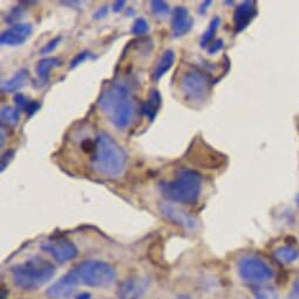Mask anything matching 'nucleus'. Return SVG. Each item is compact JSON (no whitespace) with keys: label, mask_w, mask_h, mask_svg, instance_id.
Listing matches in <instances>:
<instances>
[{"label":"nucleus","mask_w":299,"mask_h":299,"mask_svg":"<svg viewBox=\"0 0 299 299\" xmlns=\"http://www.w3.org/2000/svg\"><path fill=\"white\" fill-rule=\"evenodd\" d=\"M74 285L67 280L66 276H62L59 281L47 289L46 295L49 299H68L72 297L73 292L75 291Z\"/></svg>","instance_id":"obj_15"},{"label":"nucleus","mask_w":299,"mask_h":299,"mask_svg":"<svg viewBox=\"0 0 299 299\" xmlns=\"http://www.w3.org/2000/svg\"><path fill=\"white\" fill-rule=\"evenodd\" d=\"M210 76L200 69H188L179 80V90L187 102L203 103L211 92Z\"/></svg>","instance_id":"obj_6"},{"label":"nucleus","mask_w":299,"mask_h":299,"mask_svg":"<svg viewBox=\"0 0 299 299\" xmlns=\"http://www.w3.org/2000/svg\"><path fill=\"white\" fill-rule=\"evenodd\" d=\"M275 258L283 264H289L295 262L299 257V251L297 248L292 245H282L275 251Z\"/></svg>","instance_id":"obj_20"},{"label":"nucleus","mask_w":299,"mask_h":299,"mask_svg":"<svg viewBox=\"0 0 299 299\" xmlns=\"http://www.w3.org/2000/svg\"><path fill=\"white\" fill-rule=\"evenodd\" d=\"M89 56V52L88 51H83L80 52L79 54L75 55V58L72 59V61H70V68H75V67H78L80 63L85 62L87 59H88Z\"/></svg>","instance_id":"obj_27"},{"label":"nucleus","mask_w":299,"mask_h":299,"mask_svg":"<svg viewBox=\"0 0 299 299\" xmlns=\"http://www.w3.org/2000/svg\"><path fill=\"white\" fill-rule=\"evenodd\" d=\"M41 249L60 263L72 261L78 256V249L75 245L63 237H54L43 242Z\"/></svg>","instance_id":"obj_9"},{"label":"nucleus","mask_w":299,"mask_h":299,"mask_svg":"<svg viewBox=\"0 0 299 299\" xmlns=\"http://www.w3.org/2000/svg\"><path fill=\"white\" fill-rule=\"evenodd\" d=\"M238 274L249 284L263 285L274 277V271L267 262L257 256L243 257L238 262Z\"/></svg>","instance_id":"obj_7"},{"label":"nucleus","mask_w":299,"mask_h":299,"mask_svg":"<svg viewBox=\"0 0 299 299\" xmlns=\"http://www.w3.org/2000/svg\"><path fill=\"white\" fill-rule=\"evenodd\" d=\"M55 274V267L40 256L16 264L11 269L12 281L21 290L32 291L45 285Z\"/></svg>","instance_id":"obj_4"},{"label":"nucleus","mask_w":299,"mask_h":299,"mask_svg":"<svg viewBox=\"0 0 299 299\" xmlns=\"http://www.w3.org/2000/svg\"><path fill=\"white\" fill-rule=\"evenodd\" d=\"M126 152L108 133L101 132L95 139V149L90 157V167L96 174L108 179L122 175L127 166Z\"/></svg>","instance_id":"obj_2"},{"label":"nucleus","mask_w":299,"mask_h":299,"mask_svg":"<svg viewBox=\"0 0 299 299\" xmlns=\"http://www.w3.org/2000/svg\"><path fill=\"white\" fill-rule=\"evenodd\" d=\"M60 59L54 58V56H49V58H43L36 63L35 73L39 76L40 80L43 82H47L49 79V73L54 67L60 66Z\"/></svg>","instance_id":"obj_19"},{"label":"nucleus","mask_w":299,"mask_h":299,"mask_svg":"<svg viewBox=\"0 0 299 299\" xmlns=\"http://www.w3.org/2000/svg\"><path fill=\"white\" fill-rule=\"evenodd\" d=\"M0 117H1V124L2 127H14L19 123L20 120V113L19 109L16 107L11 106H4L1 108V113H0Z\"/></svg>","instance_id":"obj_21"},{"label":"nucleus","mask_w":299,"mask_h":299,"mask_svg":"<svg viewBox=\"0 0 299 299\" xmlns=\"http://www.w3.org/2000/svg\"><path fill=\"white\" fill-rule=\"evenodd\" d=\"M160 211L167 220L173 222L174 224L184 228L188 230H194L196 228V221L189 213L183 210L182 208L174 206L170 203H163L160 206Z\"/></svg>","instance_id":"obj_10"},{"label":"nucleus","mask_w":299,"mask_h":299,"mask_svg":"<svg viewBox=\"0 0 299 299\" xmlns=\"http://www.w3.org/2000/svg\"><path fill=\"white\" fill-rule=\"evenodd\" d=\"M13 155H14V153H13V152H7V153L5 154L4 156L1 157V170H2V171H4V170H5V168L7 167V164H8L9 161L12 160Z\"/></svg>","instance_id":"obj_32"},{"label":"nucleus","mask_w":299,"mask_h":299,"mask_svg":"<svg viewBox=\"0 0 299 299\" xmlns=\"http://www.w3.org/2000/svg\"><path fill=\"white\" fill-rule=\"evenodd\" d=\"M107 13H108V6H102V7H100L95 12V14H94V18H95L96 20L97 19H102L107 15Z\"/></svg>","instance_id":"obj_33"},{"label":"nucleus","mask_w":299,"mask_h":299,"mask_svg":"<svg viewBox=\"0 0 299 299\" xmlns=\"http://www.w3.org/2000/svg\"><path fill=\"white\" fill-rule=\"evenodd\" d=\"M255 298L256 299H281L280 296L274 289L262 288L255 292Z\"/></svg>","instance_id":"obj_25"},{"label":"nucleus","mask_w":299,"mask_h":299,"mask_svg":"<svg viewBox=\"0 0 299 299\" xmlns=\"http://www.w3.org/2000/svg\"><path fill=\"white\" fill-rule=\"evenodd\" d=\"M99 106L117 129L127 128L135 116V96L129 86L123 82H113L103 90Z\"/></svg>","instance_id":"obj_1"},{"label":"nucleus","mask_w":299,"mask_h":299,"mask_svg":"<svg viewBox=\"0 0 299 299\" xmlns=\"http://www.w3.org/2000/svg\"><path fill=\"white\" fill-rule=\"evenodd\" d=\"M161 193L171 202L182 204H195L200 198L202 190V176L193 169L181 168L170 181L160 183Z\"/></svg>","instance_id":"obj_3"},{"label":"nucleus","mask_w":299,"mask_h":299,"mask_svg":"<svg viewBox=\"0 0 299 299\" xmlns=\"http://www.w3.org/2000/svg\"><path fill=\"white\" fill-rule=\"evenodd\" d=\"M39 108H40V103L36 101V100H28V102L26 103L25 107H23V110H25V113L27 114L28 116H32L33 114L38 112Z\"/></svg>","instance_id":"obj_28"},{"label":"nucleus","mask_w":299,"mask_h":299,"mask_svg":"<svg viewBox=\"0 0 299 299\" xmlns=\"http://www.w3.org/2000/svg\"><path fill=\"white\" fill-rule=\"evenodd\" d=\"M76 299H92V296L87 294V292H83V294L76 296Z\"/></svg>","instance_id":"obj_36"},{"label":"nucleus","mask_w":299,"mask_h":299,"mask_svg":"<svg viewBox=\"0 0 299 299\" xmlns=\"http://www.w3.org/2000/svg\"><path fill=\"white\" fill-rule=\"evenodd\" d=\"M224 46V41L222 39H217L216 41H214L213 45L209 47V49H208V52H209V54H214V53H216L220 51V49L223 48Z\"/></svg>","instance_id":"obj_30"},{"label":"nucleus","mask_w":299,"mask_h":299,"mask_svg":"<svg viewBox=\"0 0 299 299\" xmlns=\"http://www.w3.org/2000/svg\"><path fill=\"white\" fill-rule=\"evenodd\" d=\"M29 79V73L27 69H21L19 72H16L11 79L6 80L5 82H2L1 89L4 92H15L19 90L22 86H25L27 83Z\"/></svg>","instance_id":"obj_18"},{"label":"nucleus","mask_w":299,"mask_h":299,"mask_svg":"<svg viewBox=\"0 0 299 299\" xmlns=\"http://www.w3.org/2000/svg\"><path fill=\"white\" fill-rule=\"evenodd\" d=\"M209 5H211V1H210V0H207V1H204L203 4L201 5L200 12H201V13H204V12H206V9L208 8V6H209Z\"/></svg>","instance_id":"obj_35"},{"label":"nucleus","mask_w":299,"mask_h":299,"mask_svg":"<svg viewBox=\"0 0 299 299\" xmlns=\"http://www.w3.org/2000/svg\"><path fill=\"white\" fill-rule=\"evenodd\" d=\"M150 8L155 15H166L169 13V5L162 0H154L150 2Z\"/></svg>","instance_id":"obj_23"},{"label":"nucleus","mask_w":299,"mask_h":299,"mask_svg":"<svg viewBox=\"0 0 299 299\" xmlns=\"http://www.w3.org/2000/svg\"><path fill=\"white\" fill-rule=\"evenodd\" d=\"M28 102V97H26L23 94L18 93L16 95H14V103L16 106V108H21L23 109V107L26 106V103Z\"/></svg>","instance_id":"obj_29"},{"label":"nucleus","mask_w":299,"mask_h":299,"mask_svg":"<svg viewBox=\"0 0 299 299\" xmlns=\"http://www.w3.org/2000/svg\"><path fill=\"white\" fill-rule=\"evenodd\" d=\"M289 299H299V277L295 281L294 285H292Z\"/></svg>","instance_id":"obj_31"},{"label":"nucleus","mask_w":299,"mask_h":299,"mask_svg":"<svg viewBox=\"0 0 299 299\" xmlns=\"http://www.w3.org/2000/svg\"><path fill=\"white\" fill-rule=\"evenodd\" d=\"M220 23H221L220 16H214V18L211 19V21L209 23V26H208L207 31L203 33L202 36H201V46L202 47L208 46V43H209L211 40L214 39V36H215V34H216L218 27H220Z\"/></svg>","instance_id":"obj_22"},{"label":"nucleus","mask_w":299,"mask_h":299,"mask_svg":"<svg viewBox=\"0 0 299 299\" xmlns=\"http://www.w3.org/2000/svg\"><path fill=\"white\" fill-rule=\"evenodd\" d=\"M257 14V7L255 1H244L238 5L234 13V23L236 31H243L253 21Z\"/></svg>","instance_id":"obj_14"},{"label":"nucleus","mask_w":299,"mask_h":299,"mask_svg":"<svg viewBox=\"0 0 299 299\" xmlns=\"http://www.w3.org/2000/svg\"><path fill=\"white\" fill-rule=\"evenodd\" d=\"M162 101V99H161V94L157 89H152L149 93V97H148V100L146 102L142 105V113L146 115L148 119H149L150 122H153L154 120H155V117L157 115V113H159V109L161 107V102Z\"/></svg>","instance_id":"obj_17"},{"label":"nucleus","mask_w":299,"mask_h":299,"mask_svg":"<svg viewBox=\"0 0 299 299\" xmlns=\"http://www.w3.org/2000/svg\"><path fill=\"white\" fill-rule=\"evenodd\" d=\"M65 276L74 287L86 285L92 288H103L113 283L115 280V271L106 262L89 260L76 265Z\"/></svg>","instance_id":"obj_5"},{"label":"nucleus","mask_w":299,"mask_h":299,"mask_svg":"<svg viewBox=\"0 0 299 299\" xmlns=\"http://www.w3.org/2000/svg\"><path fill=\"white\" fill-rule=\"evenodd\" d=\"M194 25V19L191 18L188 8L183 6H177L174 9L173 20H171V32L174 38L186 35Z\"/></svg>","instance_id":"obj_12"},{"label":"nucleus","mask_w":299,"mask_h":299,"mask_svg":"<svg viewBox=\"0 0 299 299\" xmlns=\"http://www.w3.org/2000/svg\"><path fill=\"white\" fill-rule=\"evenodd\" d=\"M33 27L28 22H16L6 29L0 35V41L2 45L19 46L22 45L32 34Z\"/></svg>","instance_id":"obj_11"},{"label":"nucleus","mask_w":299,"mask_h":299,"mask_svg":"<svg viewBox=\"0 0 299 299\" xmlns=\"http://www.w3.org/2000/svg\"><path fill=\"white\" fill-rule=\"evenodd\" d=\"M296 203H297V206L299 207V194L297 195V197H296Z\"/></svg>","instance_id":"obj_37"},{"label":"nucleus","mask_w":299,"mask_h":299,"mask_svg":"<svg viewBox=\"0 0 299 299\" xmlns=\"http://www.w3.org/2000/svg\"><path fill=\"white\" fill-rule=\"evenodd\" d=\"M61 39H62V36H60V35L56 36V38H54V39H52L51 41L47 42L46 45L42 47L41 51H40V53H41V54H47V53L53 52L56 48V46L59 45L60 41H61Z\"/></svg>","instance_id":"obj_26"},{"label":"nucleus","mask_w":299,"mask_h":299,"mask_svg":"<svg viewBox=\"0 0 299 299\" xmlns=\"http://www.w3.org/2000/svg\"><path fill=\"white\" fill-rule=\"evenodd\" d=\"M124 5H126V1H124V0H119V1H115L113 4V11L115 13L122 11Z\"/></svg>","instance_id":"obj_34"},{"label":"nucleus","mask_w":299,"mask_h":299,"mask_svg":"<svg viewBox=\"0 0 299 299\" xmlns=\"http://www.w3.org/2000/svg\"><path fill=\"white\" fill-rule=\"evenodd\" d=\"M175 53H174V51H171V49H167V51L162 53V55H161V58L156 63L155 68L153 70L152 78L154 81H159L164 74L169 72V69L173 67L174 62H175Z\"/></svg>","instance_id":"obj_16"},{"label":"nucleus","mask_w":299,"mask_h":299,"mask_svg":"<svg viewBox=\"0 0 299 299\" xmlns=\"http://www.w3.org/2000/svg\"><path fill=\"white\" fill-rule=\"evenodd\" d=\"M221 154L215 152L213 148L207 146L203 141H194L193 146L189 148L187 159L191 164L201 168H218L223 163Z\"/></svg>","instance_id":"obj_8"},{"label":"nucleus","mask_w":299,"mask_h":299,"mask_svg":"<svg viewBox=\"0 0 299 299\" xmlns=\"http://www.w3.org/2000/svg\"><path fill=\"white\" fill-rule=\"evenodd\" d=\"M149 31V23L144 18H139L135 20V22L133 23L132 32L135 35H143Z\"/></svg>","instance_id":"obj_24"},{"label":"nucleus","mask_w":299,"mask_h":299,"mask_svg":"<svg viewBox=\"0 0 299 299\" xmlns=\"http://www.w3.org/2000/svg\"><path fill=\"white\" fill-rule=\"evenodd\" d=\"M148 289L147 281L141 278H127L119 285V299H140Z\"/></svg>","instance_id":"obj_13"}]
</instances>
